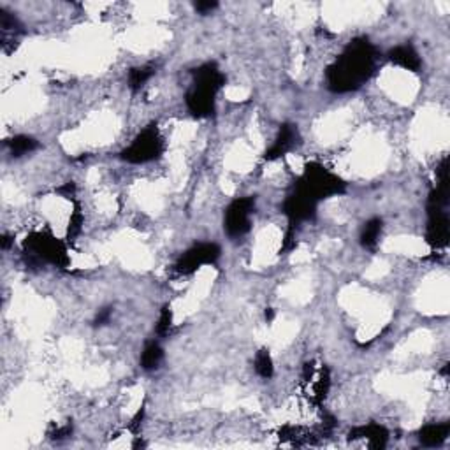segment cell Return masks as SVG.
Masks as SVG:
<instances>
[{"instance_id":"d6986e66","label":"cell","mask_w":450,"mask_h":450,"mask_svg":"<svg viewBox=\"0 0 450 450\" xmlns=\"http://www.w3.org/2000/svg\"><path fill=\"white\" fill-rule=\"evenodd\" d=\"M0 30H2V44H4L8 43V39L16 41V35L23 34V25L12 12L0 9Z\"/></svg>"},{"instance_id":"52a82bcc","label":"cell","mask_w":450,"mask_h":450,"mask_svg":"<svg viewBox=\"0 0 450 450\" xmlns=\"http://www.w3.org/2000/svg\"><path fill=\"white\" fill-rule=\"evenodd\" d=\"M427 224H426V243L433 252L445 250L450 239V220L447 208L435 204H426Z\"/></svg>"},{"instance_id":"2e32d148","label":"cell","mask_w":450,"mask_h":450,"mask_svg":"<svg viewBox=\"0 0 450 450\" xmlns=\"http://www.w3.org/2000/svg\"><path fill=\"white\" fill-rule=\"evenodd\" d=\"M164 361V349L159 342H148L141 352L139 364L144 371H155Z\"/></svg>"},{"instance_id":"6da1fadb","label":"cell","mask_w":450,"mask_h":450,"mask_svg":"<svg viewBox=\"0 0 450 450\" xmlns=\"http://www.w3.org/2000/svg\"><path fill=\"white\" fill-rule=\"evenodd\" d=\"M377 46L368 37H355L327 67L326 83L333 93H350L373 78L378 62Z\"/></svg>"},{"instance_id":"cb8c5ba5","label":"cell","mask_w":450,"mask_h":450,"mask_svg":"<svg viewBox=\"0 0 450 450\" xmlns=\"http://www.w3.org/2000/svg\"><path fill=\"white\" fill-rule=\"evenodd\" d=\"M194 9L195 12H199L201 16H208L218 9V2L217 0H199V2H194Z\"/></svg>"},{"instance_id":"e0dca14e","label":"cell","mask_w":450,"mask_h":450,"mask_svg":"<svg viewBox=\"0 0 450 450\" xmlns=\"http://www.w3.org/2000/svg\"><path fill=\"white\" fill-rule=\"evenodd\" d=\"M157 69L153 63H146V66H139V67H133V69L128 70L127 76V85L128 88L133 90V92H139L144 85H146L150 79L155 76Z\"/></svg>"},{"instance_id":"8fae6325","label":"cell","mask_w":450,"mask_h":450,"mask_svg":"<svg viewBox=\"0 0 450 450\" xmlns=\"http://www.w3.org/2000/svg\"><path fill=\"white\" fill-rule=\"evenodd\" d=\"M225 83H227V78L217 62H204L192 70V85L194 86H201V88L218 93L224 88Z\"/></svg>"},{"instance_id":"7a4b0ae2","label":"cell","mask_w":450,"mask_h":450,"mask_svg":"<svg viewBox=\"0 0 450 450\" xmlns=\"http://www.w3.org/2000/svg\"><path fill=\"white\" fill-rule=\"evenodd\" d=\"M294 188L306 194L313 201L320 202L324 199L338 197L346 192V182L329 171L326 166L318 162L304 164L303 175L294 182Z\"/></svg>"},{"instance_id":"ac0fdd59","label":"cell","mask_w":450,"mask_h":450,"mask_svg":"<svg viewBox=\"0 0 450 450\" xmlns=\"http://www.w3.org/2000/svg\"><path fill=\"white\" fill-rule=\"evenodd\" d=\"M9 153H11L14 159H20V157L28 155V153L35 152L39 148V141L34 139L32 136H25V134H20V136H14L8 141Z\"/></svg>"},{"instance_id":"f546056e","label":"cell","mask_w":450,"mask_h":450,"mask_svg":"<svg viewBox=\"0 0 450 450\" xmlns=\"http://www.w3.org/2000/svg\"><path fill=\"white\" fill-rule=\"evenodd\" d=\"M11 243H12V239H11V236H8V234H4V236H2V239H0V245H2V250H9V246H11Z\"/></svg>"},{"instance_id":"4316f807","label":"cell","mask_w":450,"mask_h":450,"mask_svg":"<svg viewBox=\"0 0 450 450\" xmlns=\"http://www.w3.org/2000/svg\"><path fill=\"white\" fill-rule=\"evenodd\" d=\"M72 435V424L66 422L63 426H57L53 431L50 433V436L53 440H66Z\"/></svg>"},{"instance_id":"ba28073f","label":"cell","mask_w":450,"mask_h":450,"mask_svg":"<svg viewBox=\"0 0 450 450\" xmlns=\"http://www.w3.org/2000/svg\"><path fill=\"white\" fill-rule=\"evenodd\" d=\"M317 208L318 202L313 201L311 197H308L306 194L299 192L297 188H292L291 194L285 197L284 206H282V211L287 217V225L288 227H295L299 229L301 224L304 222H311L317 217Z\"/></svg>"},{"instance_id":"30bf717a","label":"cell","mask_w":450,"mask_h":450,"mask_svg":"<svg viewBox=\"0 0 450 450\" xmlns=\"http://www.w3.org/2000/svg\"><path fill=\"white\" fill-rule=\"evenodd\" d=\"M185 104L192 117L197 120H206L213 117L217 111V93L192 85L185 95Z\"/></svg>"},{"instance_id":"5b68a950","label":"cell","mask_w":450,"mask_h":450,"mask_svg":"<svg viewBox=\"0 0 450 450\" xmlns=\"http://www.w3.org/2000/svg\"><path fill=\"white\" fill-rule=\"evenodd\" d=\"M257 201L253 195L236 197L224 211V231L231 239H241L252 229V215L255 213Z\"/></svg>"},{"instance_id":"9c48e42d","label":"cell","mask_w":450,"mask_h":450,"mask_svg":"<svg viewBox=\"0 0 450 450\" xmlns=\"http://www.w3.org/2000/svg\"><path fill=\"white\" fill-rule=\"evenodd\" d=\"M301 143V134H299V127L295 124H291V121H285V124L280 125V130L276 134L275 141H273L271 146L266 150L264 160L268 162H273V160H278L282 157L288 155L292 150L299 146Z\"/></svg>"},{"instance_id":"8992f818","label":"cell","mask_w":450,"mask_h":450,"mask_svg":"<svg viewBox=\"0 0 450 450\" xmlns=\"http://www.w3.org/2000/svg\"><path fill=\"white\" fill-rule=\"evenodd\" d=\"M220 257L222 248L217 243H195L178 257L173 269L179 276H190L195 271H199L202 266L217 264Z\"/></svg>"},{"instance_id":"83f0119b","label":"cell","mask_w":450,"mask_h":450,"mask_svg":"<svg viewBox=\"0 0 450 450\" xmlns=\"http://www.w3.org/2000/svg\"><path fill=\"white\" fill-rule=\"evenodd\" d=\"M55 192L60 195H63L66 199H74V194H76V183L74 182L63 183V185L59 186V188H57Z\"/></svg>"},{"instance_id":"9a60e30c","label":"cell","mask_w":450,"mask_h":450,"mask_svg":"<svg viewBox=\"0 0 450 450\" xmlns=\"http://www.w3.org/2000/svg\"><path fill=\"white\" fill-rule=\"evenodd\" d=\"M382 233H384V220L380 217H373L364 222L361 234H359V243L364 250H375L380 243Z\"/></svg>"},{"instance_id":"d4e9b609","label":"cell","mask_w":450,"mask_h":450,"mask_svg":"<svg viewBox=\"0 0 450 450\" xmlns=\"http://www.w3.org/2000/svg\"><path fill=\"white\" fill-rule=\"evenodd\" d=\"M144 415H146V408H144V404H143V407H141L139 410L136 411V415H134L133 419H130V424H128V431H130L133 435H137V433H139V431H141V426H143Z\"/></svg>"},{"instance_id":"484cf974","label":"cell","mask_w":450,"mask_h":450,"mask_svg":"<svg viewBox=\"0 0 450 450\" xmlns=\"http://www.w3.org/2000/svg\"><path fill=\"white\" fill-rule=\"evenodd\" d=\"M111 317H112V308L111 306L101 308V310L97 311V315H95V318H93V326H95V327L106 326V324H109Z\"/></svg>"},{"instance_id":"4fadbf2b","label":"cell","mask_w":450,"mask_h":450,"mask_svg":"<svg viewBox=\"0 0 450 450\" xmlns=\"http://www.w3.org/2000/svg\"><path fill=\"white\" fill-rule=\"evenodd\" d=\"M387 60L394 66L401 67V69L410 70V72L417 74L422 69V59H420L419 51L408 43L391 48L387 51Z\"/></svg>"},{"instance_id":"ffe728a7","label":"cell","mask_w":450,"mask_h":450,"mask_svg":"<svg viewBox=\"0 0 450 450\" xmlns=\"http://www.w3.org/2000/svg\"><path fill=\"white\" fill-rule=\"evenodd\" d=\"M253 369L262 380H271L275 375V362H273L271 353L268 349H259L255 352V359H253Z\"/></svg>"},{"instance_id":"f1b7e54d","label":"cell","mask_w":450,"mask_h":450,"mask_svg":"<svg viewBox=\"0 0 450 450\" xmlns=\"http://www.w3.org/2000/svg\"><path fill=\"white\" fill-rule=\"evenodd\" d=\"M264 320L268 324H271L273 320H275V310H273V308H266V310H264Z\"/></svg>"},{"instance_id":"277c9868","label":"cell","mask_w":450,"mask_h":450,"mask_svg":"<svg viewBox=\"0 0 450 450\" xmlns=\"http://www.w3.org/2000/svg\"><path fill=\"white\" fill-rule=\"evenodd\" d=\"M166 153V141L160 134L157 124H150L144 127L133 139V143L120 152V159L127 164H148L155 162Z\"/></svg>"},{"instance_id":"3957f363","label":"cell","mask_w":450,"mask_h":450,"mask_svg":"<svg viewBox=\"0 0 450 450\" xmlns=\"http://www.w3.org/2000/svg\"><path fill=\"white\" fill-rule=\"evenodd\" d=\"M23 252L34 262H44L55 268L66 269L70 264V257L67 245L62 239L53 236L48 231H35L30 233L23 241Z\"/></svg>"},{"instance_id":"5bb4252c","label":"cell","mask_w":450,"mask_h":450,"mask_svg":"<svg viewBox=\"0 0 450 450\" xmlns=\"http://www.w3.org/2000/svg\"><path fill=\"white\" fill-rule=\"evenodd\" d=\"M450 436V424L449 422H431L420 427L417 431V438H419L420 445L429 447V449H436L442 447Z\"/></svg>"},{"instance_id":"7402d4cb","label":"cell","mask_w":450,"mask_h":450,"mask_svg":"<svg viewBox=\"0 0 450 450\" xmlns=\"http://www.w3.org/2000/svg\"><path fill=\"white\" fill-rule=\"evenodd\" d=\"M83 229V211L81 204L74 201V210L69 217V227H67V241H74L81 234Z\"/></svg>"},{"instance_id":"44dd1931","label":"cell","mask_w":450,"mask_h":450,"mask_svg":"<svg viewBox=\"0 0 450 450\" xmlns=\"http://www.w3.org/2000/svg\"><path fill=\"white\" fill-rule=\"evenodd\" d=\"M331 391V369L326 364L320 368V373L317 375V380H313V403L320 404L326 401L327 394Z\"/></svg>"},{"instance_id":"7c38bea8","label":"cell","mask_w":450,"mask_h":450,"mask_svg":"<svg viewBox=\"0 0 450 450\" xmlns=\"http://www.w3.org/2000/svg\"><path fill=\"white\" fill-rule=\"evenodd\" d=\"M350 442L366 440L368 447L373 450H384L389 443V431L377 422H369L364 426L353 427L349 433Z\"/></svg>"},{"instance_id":"603a6c76","label":"cell","mask_w":450,"mask_h":450,"mask_svg":"<svg viewBox=\"0 0 450 450\" xmlns=\"http://www.w3.org/2000/svg\"><path fill=\"white\" fill-rule=\"evenodd\" d=\"M171 327H173L171 304H164L162 310H160V313H159V318H157L155 334L159 338H166L167 334L171 333Z\"/></svg>"}]
</instances>
